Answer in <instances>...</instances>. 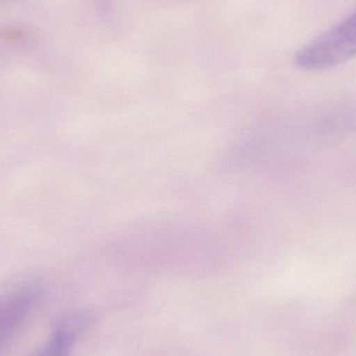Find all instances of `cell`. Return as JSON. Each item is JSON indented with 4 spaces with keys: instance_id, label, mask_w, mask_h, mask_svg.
<instances>
[{
    "instance_id": "cell-3",
    "label": "cell",
    "mask_w": 356,
    "mask_h": 356,
    "mask_svg": "<svg viewBox=\"0 0 356 356\" xmlns=\"http://www.w3.org/2000/svg\"><path fill=\"white\" fill-rule=\"evenodd\" d=\"M90 325V316L74 313L58 321L48 344L35 356H70L72 347Z\"/></svg>"
},
{
    "instance_id": "cell-2",
    "label": "cell",
    "mask_w": 356,
    "mask_h": 356,
    "mask_svg": "<svg viewBox=\"0 0 356 356\" xmlns=\"http://www.w3.org/2000/svg\"><path fill=\"white\" fill-rule=\"evenodd\" d=\"M39 295L35 286H25L0 297V353L18 332Z\"/></svg>"
},
{
    "instance_id": "cell-1",
    "label": "cell",
    "mask_w": 356,
    "mask_h": 356,
    "mask_svg": "<svg viewBox=\"0 0 356 356\" xmlns=\"http://www.w3.org/2000/svg\"><path fill=\"white\" fill-rule=\"evenodd\" d=\"M356 56V10L346 18L305 44L295 56V64L305 71H323Z\"/></svg>"
}]
</instances>
